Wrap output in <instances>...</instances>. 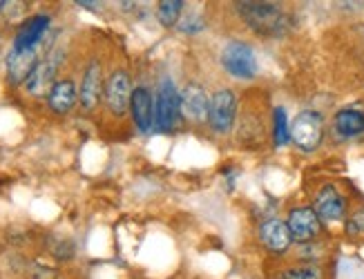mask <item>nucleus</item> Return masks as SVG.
Here are the masks:
<instances>
[{
    "label": "nucleus",
    "instance_id": "obj_1",
    "mask_svg": "<svg viewBox=\"0 0 364 279\" xmlns=\"http://www.w3.org/2000/svg\"><path fill=\"white\" fill-rule=\"evenodd\" d=\"M240 21L250 29L255 36L262 38H284L293 27V18L279 3H262V0H244V3H232Z\"/></svg>",
    "mask_w": 364,
    "mask_h": 279
},
{
    "label": "nucleus",
    "instance_id": "obj_2",
    "mask_svg": "<svg viewBox=\"0 0 364 279\" xmlns=\"http://www.w3.org/2000/svg\"><path fill=\"white\" fill-rule=\"evenodd\" d=\"M219 65L226 72V76L235 81H255L259 74L257 54L252 45L240 38L228 40L219 54Z\"/></svg>",
    "mask_w": 364,
    "mask_h": 279
},
{
    "label": "nucleus",
    "instance_id": "obj_3",
    "mask_svg": "<svg viewBox=\"0 0 364 279\" xmlns=\"http://www.w3.org/2000/svg\"><path fill=\"white\" fill-rule=\"evenodd\" d=\"M326 119L318 110H302L291 123V143L302 154H315L326 138Z\"/></svg>",
    "mask_w": 364,
    "mask_h": 279
},
{
    "label": "nucleus",
    "instance_id": "obj_4",
    "mask_svg": "<svg viewBox=\"0 0 364 279\" xmlns=\"http://www.w3.org/2000/svg\"><path fill=\"white\" fill-rule=\"evenodd\" d=\"M237 116H240V103H237V92L232 87H217L210 92L208 128L213 134H230L237 126Z\"/></svg>",
    "mask_w": 364,
    "mask_h": 279
},
{
    "label": "nucleus",
    "instance_id": "obj_5",
    "mask_svg": "<svg viewBox=\"0 0 364 279\" xmlns=\"http://www.w3.org/2000/svg\"><path fill=\"white\" fill-rule=\"evenodd\" d=\"M313 210L318 212V217L322 219V224H344L346 217L351 214V204L349 197H346L336 183H322L318 190H315L313 199H311Z\"/></svg>",
    "mask_w": 364,
    "mask_h": 279
},
{
    "label": "nucleus",
    "instance_id": "obj_6",
    "mask_svg": "<svg viewBox=\"0 0 364 279\" xmlns=\"http://www.w3.org/2000/svg\"><path fill=\"white\" fill-rule=\"evenodd\" d=\"M132 79L130 72L117 67L105 76V89H103V105L109 112V116L123 119L130 112V101H132Z\"/></svg>",
    "mask_w": 364,
    "mask_h": 279
},
{
    "label": "nucleus",
    "instance_id": "obj_7",
    "mask_svg": "<svg viewBox=\"0 0 364 279\" xmlns=\"http://www.w3.org/2000/svg\"><path fill=\"white\" fill-rule=\"evenodd\" d=\"M63 56H65V52H63L60 48H52L41 58V63L34 67V72L29 74V79L23 85L29 97H34V99L50 97L52 87L58 81V70L63 65Z\"/></svg>",
    "mask_w": 364,
    "mask_h": 279
},
{
    "label": "nucleus",
    "instance_id": "obj_8",
    "mask_svg": "<svg viewBox=\"0 0 364 279\" xmlns=\"http://www.w3.org/2000/svg\"><path fill=\"white\" fill-rule=\"evenodd\" d=\"M181 119L179 112V92L172 83V79H161L159 87H156V99H154V130L168 134L177 128Z\"/></svg>",
    "mask_w": 364,
    "mask_h": 279
},
{
    "label": "nucleus",
    "instance_id": "obj_9",
    "mask_svg": "<svg viewBox=\"0 0 364 279\" xmlns=\"http://www.w3.org/2000/svg\"><path fill=\"white\" fill-rule=\"evenodd\" d=\"M291 237L295 244H309V241H318L324 235V224L318 217V212L313 210L311 204H299L289 208L287 217H284Z\"/></svg>",
    "mask_w": 364,
    "mask_h": 279
},
{
    "label": "nucleus",
    "instance_id": "obj_10",
    "mask_svg": "<svg viewBox=\"0 0 364 279\" xmlns=\"http://www.w3.org/2000/svg\"><path fill=\"white\" fill-rule=\"evenodd\" d=\"M103 89H105L103 63L94 56L87 60V65L83 70L81 87H78V105H81L83 112L92 114L99 110V105L103 103Z\"/></svg>",
    "mask_w": 364,
    "mask_h": 279
},
{
    "label": "nucleus",
    "instance_id": "obj_11",
    "mask_svg": "<svg viewBox=\"0 0 364 279\" xmlns=\"http://www.w3.org/2000/svg\"><path fill=\"white\" fill-rule=\"evenodd\" d=\"M208 107L210 94L201 83L190 81L179 92V112L181 119L193 123V126H208Z\"/></svg>",
    "mask_w": 364,
    "mask_h": 279
},
{
    "label": "nucleus",
    "instance_id": "obj_12",
    "mask_svg": "<svg viewBox=\"0 0 364 279\" xmlns=\"http://www.w3.org/2000/svg\"><path fill=\"white\" fill-rule=\"evenodd\" d=\"M257 239L273 257H284L293 251V237L287 221L282 217H266V219L257 226Z\"/></svg>",
    "mask_w": 364,
    "mask_h": 279
},
{
    "label": "nucleus",
    "instance_id": "obj_13",
    "mask_svg": "<svg viewBox=\"0 0 364 279\" xmlns=\"http://www.w3.org/2000/svg\"><path fill=\"white\" fill-rule=\"evenodd\" d=\"M268 134L266 121L264 114H259L257 110H246L242 112V116H237V126H235V136H237V143L246 150H262Z\"/></svg>",
    "mask_w": 364,
    "mask_h": 279
},
{
    "label": "nucleus",
    "instance_id": "obj_14",
    "mask_svg": "<svg viewBox=\"0 0 364 279\" xmlns=\"http://www.w3.org/2000/svg\"><path fill=\"white\" fill-rule=\"evenodd\" d=\"M328 132L336 141H355L364 136V107L346 105L333 114L328 123Z\"/></svg>",
    "mask_w": 364,
    "mask_h": 279
},
{
    "label": "nucleus",
    "instance_id": "obj_15",
    "mask_svg": "<svg viewBox=\"0 0 364 279\" xmlns=\"http://www.w3.org/2000/svg\"><path fill=\"white\" fill-rule=\"evenodd\" d=\"M47 52L43 50V45L31 48V50H23V52L9 50V54H7V83L14 87L25 85L29 74L34 72V67L41 63V58Z\"/></svg>",
    "mask_w": 364,
    "mask_h": 279
},
{
    "label": "nucleus",
    "instance_id": "obj_16",
    "mask_svg": "<svg viewBox=\"0 0 364 279\" xmlns=\"http://www.w3.org/2000/svg\"><path fill=\"white\" fill-rule=\"evenodd\" d=\"M50 27H52L50 13H36V16L25 18L18 27V32H16V36H14L11 50L23 52V50L38 48V45H43L47 32H50Z\"/></svg>",
    "mask_w": 364,
    "mask_h": 279
},
{
    "label": "nucleus",
    "instance_id": "obj_17",
    "mask_svg": "<svg viewBox=\"0 0 364 279\" xmlns=\"http://www.w3.org/2000/svg\"><path fill=\"white\" fill-rule=\"evenodd\" d=\"M130 116L141 134H150L154 130V97L146 85H136L132 89Z\"/></svg>",
    "mask_w": 364,
    "mask_h": 279
},
{
    "label": "nucleus",
    "instance_id": "obj_18",
    "mask_svg": "<svg viewBox=\"0 0 364 279\" xmlns=\"http://www.w3.org/2000/svg\"><path fill=\"white\" fill-rule=\"evenodd\" d=\"M78 103V89L76 83L70 76H63V79L56 81V85L52 87L50 97H47V107L58 114V116H65L70 114Z\"/></svg>",
    "mask_w": 364,
    "mask_h": 279
},
{
    "label": "nucleus",
    "instance_id": "obj_19",
    "mask_svg": "<svg viewBox=\"0 0 364 279\" xmlns=\"http://www.w3.org/2000/svg\"><path fill=\"white\" fill-rule=\"evenodd\" d=\"M268 279H326V270L322 263H297L291 261L271 273Z\"/></svg>",
    "mask_w": 364,
    "mask_h": 279
},
{
    "label": "nucleus",
    "instance_id": "obj_20",
    "mask_svg": "<svg viewBox=\"0 0 364 279\" xmlns=\"http://www.w3.org/2000/svg\"><path fill=\"white\" fill-rule=\"evenodd\" d=\"M271 141L275 148H287L291 143V123H289V114L287 107H273L271 112Z\"/></svg>",
    "mask_w": 364,
    "mask_h": 279
},
{
    "label": "nucleus",
    "instance_id": "obj_21",
    "mask_svg": "<svg viewBox=\"0 0 364 279\" xmlns=\"http://www.w3.org/2000/svg\"><path fill=\"white\" fill-rule=\"evenodd\" d=\"M291 253H293V261L297 263H322L328 255V246L322 239L309 244H295Z\"/></svg>",
    "mask_w": 364,
    "mask_h": 279
},
{
    "label": "nucleus",
    "instance_id": "obj_22",
    "mask_svg": "<svg viewBox=\"0 0 364 279\" xmlns=\"http://www.w3.org/2000/svg\"><path fill=\"white\" fill-rule=\"evenodd\" d=\"M183 7H186L183 0H161V3L156 5V18H159L164 27H175L179 25Z\"/></svg>",
    "mask_w": 364,
    "mask_h": 279
},
{
    "label": "nucleus",
    "instance_id": "obj_23",
    "mask_svg": "<svg viewBox=\"0 0 364 279\" xmlns=\"http://www.w3.org/2000/svg\"><path fill=\"white\" fill-rule=\"evenodd\" d=\"M346 237H364V208L353 210L344 221Z\"/></svg>",
    "mask_w": 364,
    "mask_h": 279
},
{
    "label": "nucleus",
    "instance_id": "obj_24",
    "mask_svg": "<svg viewBox=\"0 0 364 279\" xmlns=\"http://www.w3.org/2000/svg\"><path fill=\"white\" fill-rule=\"evenodd\" d=\"M5 7H7V3H3V0H0V13H5Z\"/></svg>",
    "mask_w": 364,
    "mask_h": 279
}]
</instances>
